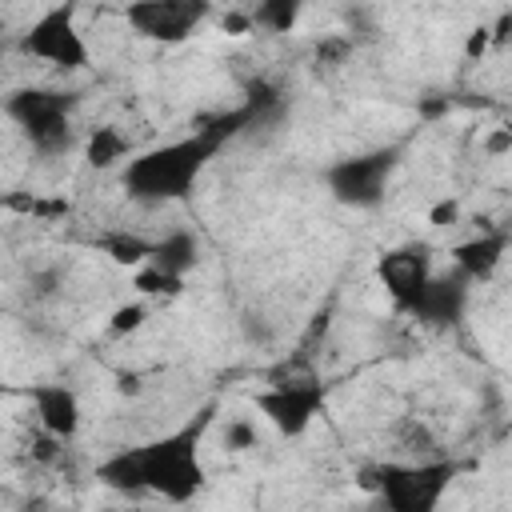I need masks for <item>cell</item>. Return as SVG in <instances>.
Returning a JSON list of instances; mask_svg holds the SVG:
<instances>
[{
	"label": "cell",
	"instance_id": "obj_17",
	"mask_svg": "<svg viewBox=\"0 0 512 512\" xmlns=\"http://www.w3.org/2000/svg\"><path fill=\"white\" fill-rule=\"evenodd\" d=\"M100 248H104L116 264L136 268V264H144V260H148L152 240H144V236H136V232H112V236H104V240H100Z\"/></svg>",
	"mask_w": 512,
	"mask_h": 512
},
{
	"label": "cell",
	"instance_id": "obj_16",
	"mask_svg": "<svg viewBox=\"0 0 512 512\" xmlns=\"http://www.w3.org/2000/svg\"><path fill=\"white\" fill-rule=\"evenodd\" d=\"M0 208L24 212V216H40V220H56V216H68V212H72V204L60 200V196H28V192L0 196Z\"/></svg>",
	"mask_w": 512,
	"mask_h": 512
},
{
	"label": "cell",
	"instance_id": "obj_13",
	"mask_svg": "<svg viewBox=\"0 0 512 512\" xmlns=\"http://www.w3.org/2000/svg\"><path fill=\"white\" fill-rule=\"evenodd\" d=\"M148 264H156L160 272H172V276H188L200 264V240L188 228H172L168 236L152 240Z\"/></svg>",
	"mask_w": 512,
	"mask_h": 512
},
{
	"label": "cell",
	"instance_id": "obj_19",
	"mask_svg": "<svg viewBox=\"0 0 512 512\" xmlns=\"http://www.w3.org/2000/svg\"><path fill=\"white\" fill-rule=\"evenodd\" d=\"M224 448L228 452H248V448H256L260 444V432H256V420H248V416H232L228 424H224Z\"/></svg>",
	"mask_w": 512,
	"mask_h": 512
},
{
	"label": "cell",
	"instance_id": "obj_3",
	"mask_svg": "<svg viewBox=\"0 0 512 512\" xmlns=\"http://www.w3.org/2000/svg\"><path fill=\"white\" fill-rule=\"evenodd\" d=\"M460 460L420 456V460H384L360 468V488H372L388 512H436L452 480L460 476Z\"/></svg>",
	"mask_w": 512,
	"mask_h": 512
},
{
	"label": "cell",
	"instance_id": "obj_24",
	"mask_svg": "<svg viewBox=\"0 0 512 512\" xmlns=\"http://www.w3.org/2000/svg\"><path fill=\"white\" fill-rule=\"evenodd\" d=\"M484 152H488V156H504V152H512V128H496V132L484 140Z\"/></svg>",
	"mask_w": 512,
	"mask_h": 512
},
{
	"label": "cell",
	"instance_id": "obj_1",
	"mask_svg": "<svg viewBox=\"0 0 512 512\" xmlns=\"http://www.w3.org/2000/svg\"><path fill=\"white\" fill-rule=\"evenodd\" d=\"M276 108H280V92L272 84H264V80L248 84V96L236 108H224V112L208 116L188 136H176V140H164L156 148L132 152L124 160L120 188L128 192V200H136L144 208L188 200L196 192L204 168L224 152V144H232L240 132L256 128V124H264Z\"/></svg>",
	"mask_w": 512,
	"mask_h": 512
},
{
	"label": "cell",
	"instance_id": "obj_9",
	"mask_svg": "<svg viewBox=\"0 0 512 512\" xmlns=\"http://www.w3.org/2000/svg\"><path fill=\"white\" fill-rule=\"evenodd\" d=\"M376 276H380V284H384L388 300H392L400 312H408V308H412V300L420 296V288H424V284H428V276H432V248H428V244H420V240L396 244V248H388V252L380 256Z\"/></svg>",
	"mask_w": 512,
	"mask_h": 512
},
{
	"label": "cell",
	"instance_id": "obj_11",
	"mask_svg": "<svg viewBox=\"0 0 512 512\" xmlns=\"http://www.w3.org/2000/svg\"><path fill=\"white\" fill-rule=\"evenodd\" d=\"M28 404L36 412V424H40L44 436H56L60 444L76 440V432H80V396L68 384H56V380L32 384Z\"/></svg>",
	"mask_w": 512,
	"mask_h": 512
},
{
	"label": "cell",
	"instance_id": "obj_20",
	"mask_svg": "<svg viewBox=\"0 0 512 512\" xmlns=\"http://www.w3.org/2000/svg\"><path fill=\"white\" fill-rule=\"evenodd\" d=\"M144 320H148V304H140V300L120 304V308L108 316V332H112V336H132V332L144 328Z\"/></svg>",
	"mask_w": 512,
	"mask_h": 512
},
{
	"label": "cell",
	"instance_id": "obj_8",
	"mask_svg": "<svg viewBox=\"0 0 512 512\" xmlns=\"http://www.w3.org/2000/svg\"><path fill=\"white\" fill-rule=\"evenodd\" d=\"M120 16L140 40L184 44L212 16V0H128Z\"/></svg>",
	"mask_w": 512,
	"mask_h": 512
},
{
	"label": "cell",
	"instance_id": "obj_7",
	"mask_svg": "<svg viewBox=\"0 0 512 512\" xmlns=\"http://www.w3.org/2000/svg\"><path fill=\"white\" fill-rule=\"evenodd\" d=\"M324 400H328V392H324V384H320L316 376H280V380H272L268 388H260V392L252 396V408H256L280 436L296 440V436H304V432L312 428V420L324 412Z\"/></svg>",
	"mask_w": 512,
	"mask_h": 512
},
{
	"label": "cell",
	"instance_id": "obj_18",
	"mask_svg": "<svg viewBox=\"0 0 512 512\" xmlns=\"http://www.w3.org/2000/svg\"><path fill=\"white\" fill-rule=\"evenodd\" d=\"M132 284L144 292V296H176L180 288H184V276H172V272H160L156 264H136V276H132Z\"/></svg>",
	"mask_w": 512,
	"mask_h": 512
},
{
	"label": "cell",
	"instance_id": "obj_22",
	"mask_svg": "<svg viewBox=\"0 0 512 512\" xmlns=\"http://www.w3.org/2000/svg\"><path fill=\"white\" fill-rule=\"evenodd\" d=\"M488 52H492V32H488V24H476L464 40V60H480Z\"/></svg>",
	"mask_w": 512,
	"mask_h": 512
},
{
	"label": "cell",
	"instance_id": "obj_2",
	"mask_svg": "<svg viewBox=\"0 0 512 512\" xmlns=\"http://www.w3.org/2000/svg\"><path fill=\"white\" fill-rule=\"evenodd\" d=\"M212 420H216V404H204L176 432L156 436L148 444L116 448L112 456H104L96 464V480L112 492H124V496L152 492L168 504H188L204 488L200 444H204Z\"/></svg>",
	"mask_w": 512,
	"mask_h": 512
},
{
	"label": "cell",
	"instance_id": "obj_12",
	"mask_svg": "<svg viewBox=\"0 0 512 512\" xmlns=\"http://www.w3.org/2000/svg\"><path fill=\"white\" fill-rule=\"evenodd\" d=\"M504 252H508V228H484L480 236L452 244V268H460L472 284H484L504 264Z\"/></svg>",
	"mask_w": 512,
	"mask_h": 512
},
{
	"label": "cell",
	"instance_id": "obj_5",
	"mask_svg": "<svg viewBox=\"0 0 512 512\" xmlns=\"http://www.w3.org/2000/svg\"><path fill=\"white\" fill-rule=\"evenodd\" d=\"M400 156H404V144H380L368 152L340 156L324 168V188L332 192L336 204L356 208V212H372L384 204L388 184L400 168Z\"/></svg>",
	"mask_w": 512,
	"mask_h": 512
},
{
	"label": "cell",
	"instance_id": "obj_21",
	"mask_svg": "<svg viewBox=\"0 0 512 512\" xmlns=\"http://www.w3.org/2000/svg\"><path fill=\"white\" fill-rule=\"evenodd\" d=\"M356 52V40L348 32H336V36H324L316 44V64H328V68H340L348 56Z\"/></svg>",
	"mask_w": 512,
	"mask_h": 512
},
{
	"label": "cell",
	"instance_id": "obj_23",
	"mask_svg": "<svg viewBox=\"0 0 512 512\" xmlns=\"http://www.w3.org/2000/svg\"><path fill=\"white\" fill-rule=\"evenodd\" d=\"M460 220V204L456 200H440L432 212H428V224H436V228H452Z\"/></svg>",
	"mask_w": 512,
	"mask_h": 512
},
{
	"label": "cell",
	"instance_id": "obj_14",
	"mask_svg": "<svg viewBox=\"0 0 512 512\" xmlns=\"http://www.w3.org/2000/svg\"><path fill=\"white\" fill-rule=\"evenodd\" d=\"M128 156H132V140H128L116 124H100V128H92L88 140H84V160H88V168H96V172L116 168V164H124Z\"/></svg>",
	"mask_w": 512,
	"mask_h": 512
},
{
	"label": "cell",
	"instance_id": "obj_25",
	"mask_svg": "<svg viewBox=\"0 0 512 512\" xmlns=\"http://www.w3.org/2000/svg\"><path fill=\"white\" fill-rule=\"evenodd\" d=\"M508 28H512V12H500L496 24L488 28V32H492V48H504V44H508Z\"/></svg>",
	"mask_w": 512,
	"mask_h": 512
},
{
	"label": "cell",
	"instance_id": "obj_4",
	"mask_svg": "<svg viewBox=\"0 0 512 512\" xmlns=\"http://www.w3.org/2000/svg\"><path fill=\"white\" fill-rule=\"evenodd\" d=\"M76 92L64 88H12L4 96V116L20 128L36 156H64L76 144Z\"/></svg>",
	"mask_w": 512,
	"mask_h": 512
},
{
	"label": "cell",
	"instance_id": "obj_10",
	"mask_svg": "<svg viewBox=\"0 0 512 512\" xmlns=\"http://www.w3.org/2000/svg\"><path fill=\"white\" fill-rule=\"evenodd\" d=\"M468 300H472V280H468L460 268H452V272H444V276L432 272L428 284L420 288V296L412 300L408 316H412L416 324H424V328H452V324L464 320Z\"/></svg>",
	"mask_w": 512,
	"mask_h": 512
},
{
	"label": "cell",
	"instance_id": "obj_6",
	"mask_svg": "<svg viewBox=\"0 0 512 512\" xmlns=\"http://www.w3.org/2000/svg\"><path fill=\"white\" fill-rule=\"evenodd\" d=\"M16 52L24 60H40L52 64L60 72H84L92 64L88 40L76 24V0H56L52 8H44L16 40Z\"/></svg>",
	"mask_w": 512,
	"mask_h": 512
},
{
	"label": "cell",
	"instance_id": "obj_15",
	"mask_svg": "<svg viewBox=\"0 0 512 512\" xmlns=\"http://www.w3.org/2000/svg\"><path fill=\"white\" fill-rule=\"evenodd\" d=\"M304 4L308 0H260L256 12H248V16H252V28L260 24L268 32H292L300 12H304Z\"/></svg>",
	"mask_w": 512,
	"mask_h": 512
}]
</instances>
